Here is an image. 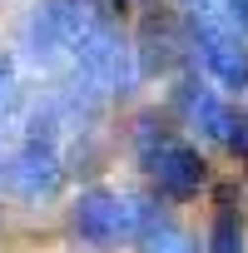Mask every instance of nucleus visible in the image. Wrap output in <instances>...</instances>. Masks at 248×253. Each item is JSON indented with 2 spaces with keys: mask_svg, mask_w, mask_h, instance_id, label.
I'll return each instance as SVG.
<instances>
[{
  "mask_svg": "<svg viewBox=\"0 0 248 253\" xmlns=\"http://www.w3.org/2000/svg\"><path fill=\"white\" fill-rule=\"evenodd\" d=\"M70 238L80 248H119V243H139V248H159L164 238H174V223L164 218V209L144 194H119V189H84L70 204Z\"/></svg>",
  "mask_w": 248,
  "mask_h": 253,
  "instance_id": "1",
  "label": "nucleus"
},
{
  "mask_svg": "<svg viewBox=\"0 0 248 253\" xmlns=\"http://www.w3.org/2000/svg\"><path fill=\"white\" fill-rule=\"evenodd\" d=\"M10 194L25 199V204H40V199H55L60 179H65V164H60V119L50 104H40L30 119H25V134L15 144V154L0 164Z\"/></svg>",
  "mask_w": 248,
  "mask_h": 253,
  "instance_id": "2",
  "label": "nucleus"
},
{
  "mask_svg": "<svg viewBox=\"0 0 248 253\" xmlns=\"http://www.w3.org/2000/svg\"><path fill=\"white\" fill-rule=\"evenodd\" d=\"M134 149H139V164L149 169V179L159 184V194H169V199H194V194L208 184V169H204L199 149H194L189 139L159 129L154 119L139 124Z\"/></svg>",
  "mask_w": 248,
  "mask_h": 253,
  "instance_id": "3",
  "label": "nucleus"
},
{
  "mask_svg": "<svg viewBox=\"0 0 248 253\" xmlns=\"http://www.w3.org/2000/svg\"><path fill=\"white\" fill-rule=\"evenodd\" d=\"M174 104H179V114L194 124L199 134H208V139H218L223 149H233V154L248 159V114L228 109V104L218 99V89H208L199 75H184V80L174 84Z\"/></svg>",
  "mask_w": 248,
  "mask_h": 253,
  "instance_id": "4",
  "label": "nucleus"
},
{
  "mask_svg": "<svg viewBox=\"0 0 248 253\" xmlns=\"http://www.w3.org/2000/svg\"><path fill=\"white\" fill-rule=\"evenodd\" d=\"M189 30H194V55L204 60V70L223 89H248V40L213 10H194Z\"/></svg>",
  "mask_w": 248,
  "mask_h": 253,
  "instance_id": "5",
  "label": "nucleus"
},
{
  "mask_svg": "<svg viewBox=\"0 0 248 253\" xmlns=\"http://www.w3.org/2000/svg\"><path fill=\"white\" fill-rule=\"evenodd\" d=\"M208 253H243V223L233 213V204L223 199L218 213H213V228H208Z\"/></svg>",
  "mask_w": 248,
  "mask_h": 253,
  "instance_id": "6",
  "label": "nucleus"
},
{
  "mask_svg": "<svg viewBox=\"0 0 248 253\" xmlns=\"http://www.w3.org/2000/svg\"><path fill=\"white\" fill-rule=\"evenodd\" d=\"M10 80H15V65H10V55H0V109L10 99Z\"/></svg>",
  "mask_w": 248,
  "mask_h": 253,
  "instance_id": "7",
  "label": "nucleus"
},
{
  "mask_svg": "<svg viewBox=\"0 0 248 253\" xmlns=\"http://www.w3.org/2000/svg\"><path fill=\"white\" fill-rule=\"evenodd\" d=\"M228 15H233V30H248V0H228Z\"/></svg>",
  "mask_w": 248,
  "mask_h": 253,
  "instance_id": "8",
  "label": "nucleus"
},
{
  "mask_svg": "<svg viewBox=\"0 0 248 253\" xmlns=\"http://www.w3.org/2000/svg\"><path fill=\"white\" fill-rule=\"evenodd\" d=\"M149 253H194V248H189V243L174 233V238H164V243H159V248H149Z\"/></svg>",
  "mask_w": 248,
  "mask_h": 253,
  "instance_id": "9",
  "label": "nucleus"
}]
</instances>
